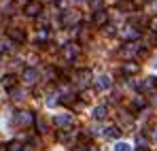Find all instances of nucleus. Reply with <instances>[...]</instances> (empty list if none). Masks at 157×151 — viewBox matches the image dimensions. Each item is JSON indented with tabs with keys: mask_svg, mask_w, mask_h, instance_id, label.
<instances>
[{
	"mask_svg": "<svg viewBox=\"0 0 157 151\" xmlns=\"http://www.w3.org/2000/svg\"><path fill=\"white\" fill-rule=\"evenodd\" d=\"M40 11H43L40 0H30V2H26V6H24V13H26L28 17H36V15H40Z\"/></svg>",
	"mask_w": 157,
	"mask_h": 151,
	"instance_id": "obj_1",
	"label": "nucleus"
},
{
	"mask_svg": "<svg viewBox=\"0 0 157 151\" xmlns=\"http://www.w3.org/2000/svg\"><path fill=\"white\" fill-rule=\"evenodd\" d=\"M110 87H113V79L108 75H102V77L96 79V89H98V92H106V89H110Z\"/></svg>",
	"mask_w": 157,
	"mask_h": 151,
	"instance_id": "obj_2",
	"label": "nucleus"
},
{
	"mask_svg": "<svg viewBox=\"0 0 157 151\" xmlns=\"http://www.w3.org/2000/svg\"><path fill=\"white\" fill-rule=\"evenodd\" d=\"M62 53H64L66 60H75V58L78 55V45L77 43H66L64 49H62Z\"/></svg>",
	"mask_w": 157,
	"mask_h": 151,
	"instance_id": "obj_3",
	"label": "nucleus"
},
{
	"mask_svg": "<svg viewBox=\"0 0 157 151\" xmlns=\"http://www.w3.org/2000/svg\"><path fill=\"white\" fill-rule=\"evenodd\" d=\"M121 36H123V41H136V38H140V30L136 26H128L121 32Z\"/></svg>",
	"mask_w": 157,
	"mask_h": 151,
	"instance_id": "obj_4",
	"label": "nucleus"
},
{
	"mask_svg": "<svg viewBox=\"0 0 157 151\" xmlns=\"http://www.w3.org/2000/svg\"><path fill=\"white\" fill-rule=\"evenodd\" d=\"M77 22H78L77 11H66V13H62V24L66 26V28H70L72 24H77Z\"/></svg>",
	"mask_w": 157,
	"mask_h": 151,
	"instance_id": "obj_5",
	"label": "nucleus"
},
{
	"mask_svg": "<svg viewBox=\"0 0 157 151\" xmlns=\"http://www.w3.org/2000/svg\"><path fill=\"white\" fill-rule=\"evenodd\" d=\"M53 124H55L57 128H68V126H72V115H68V113H64V115H55Z\"/></svg>",
	"mask_w": 157,
	"mask_h": 151,
	"instance_id": "obj_6",
	"label": "nucleus"
},
{
	"mask_svg": "<svg viewBox=\"0 0 157 151\" xmlns=\"http://www.w3.org/2000/svg\"><path fill=\"white\" fill-rule=\"evenodd\" d=\"M32 121H34V117H32V113H28V111L15 115V124H17V126H30Z\"/></svg>",
	"mask_w": 157,
	"mask_h": 151,
	"instance_id": "obj_7",
	"label": "nucleus"
},
{
	"mask_svg": "<svg viewBox=\"0 0 157 151\" xmlns=\"http://www.w3.org/2000/svg\"><path fill=\"white\" fill-rule=\"evenodd\" d=\"M24 81L30 83V85H34L38 81V70L36 68H24Z\"/></svg>",
	"mask_w": 157,
	"mask_h": 151,
	"instance_id": "obj_8",
	"label": "nucleus"
},
{
	"mask_svg": "<svg viewBox=\"0 0 157 151\" xmlns=\"http://www.w3.org/2000/svg\"><path fill=\"white\" fill-rule=\"evenodd\" d=\"M0 83H2V87L13 89V87H15V83H17V77H15V75H4L2 79H0Z\"/></svg>",
	"mask_w": 157,
	"mask_h": 151,
	"instance_id": "obj_9",
	"label": "nucleus"
},
{
	"mask_svg": "<svg viewBox=\"0 0 157 151\" xmlns=\"http://www.w3.org/2000/svg\"><path fill=\"white\" fill-rule=\"evenodd\" d=\"M121 73L128 75V77L136 75V73H138V64H134V62H125V64L121 66Z\"/></svg>",
	"mask_w": 157,
	"mask_h": 151,
	"instance_id": "obj_10",
	"label": "nucleus"
},
{
	"mask_svg": "<svg viewBox=\"0 0 157 151\" xmlns=\"http://www.w3.org/2000/svg\"><path fill=\"white\" fill-rule=\"evenodd\" d=\"M106 115H108V109H106L104 104H100V106H96V109H94V119L102 121V119H106Z\"/></svg>",
	"mask_w": 157,
	"mask_h": 151,
	"instance_id": "obj_11",
	"label": "nucleus"
},
{
	"mask_svg": "<svg viewBox=\"0 0 157 151\" xmlns=\"http://www.w3.org/2000/svg\"><path fill=\"white\" fill-rule=\"evenodd\" d=\"M119 134H121V132H119V128H117V126H110V128H106V130H104V136L108 138V141H117Z\"/></svg>",
	"mask_w": 157,
	"mask_h": 151,
	"instance_id": "obj_12",
	"label": "nucleus"
},
{
	"mask_svg": "<svg viewBox=\"0 0 157 151\" xmlns=\"http://www.w3.org/2000/svg\"><path fill=\"white\" fill-rule=\"evenodd\" d=\"M9 36H11L15 43H21V41L26 38V34H24L21 30H17V28H11V30H9Z\"/></svg>",
	"mask_w": 157,
	"mask_h": 151,
	"instance_id": "obj_13",
	"label": "nucleus"
},
{
	"mask_svg": "<svg viewBox=\"0 0 157 151\" xmlns=\"http://www.w3.org/2000/svg\"><path fill=\"white\" fill-rule=\"evenodd\" d=\"M104 6H106V0H89V9L91 11H104Z\"/></svg>",
	"mask_w": 157,
	"mask_h": 151,
	"instance_id": "obj_14",
	"label": "nucleus"
},
{
	"mask_svg": "<svg viewBox=\"0 0 157 151\" xmlns=\"http://www.w3.org/2000/svg\"><path fill=\"white\" fill-rule=\"evenodd\" d=\"M89 81H91V73H89V70H81V73H78V83H81V85H87Z\"/></svg>",
	"mask_w": 157,
	"mask_h": 151,
	"instance_id": "obj_15",
	"label": "nucleus"
},
{
	"mask_svg": "<svg viewBox=\"0 0 157 151\" xmlns=\"http://www.w3.org/2000/svg\"><path fill=\"white\" fill-rule=\"evenodd\" d=\"M106 19H108V17H106L104 11H98V13L94 15V22H96L98 26H106Z\"/></svg>",
	"mask_w": 157,
	"mask_h": 151,
	"instance_id": "obj_16",
	"label": "nucleus"
},
{
	"mask_svg": "<svg viewBox=\"0 0 157 151\" xmlns=\"http://www.w3.org/2000/svg\"><path fill=\"white\" fill-rule=\"evenodd\" d=\"M115 151H132V145L130 143H117L115 145Z\"/></svg>",
	"mask_w": 157,
	"mask_h": 151,
	"instance_id": "obj_17",
	"label": "nucleus"
},
{
	"mask_svg": "<svg viewBox=\"0 0 157 151\" xmlns=\"http://www.w3.org/2000/svg\"><path fill=\"white\" fill-rule=\"evenodd\" d=\"M147 106V100L142 98V96H138L136 100H134V109H144Z\"/></svg>",
	"mask_w": 157,
	"mask_h": 151,
	"instance_id": "obj_18",
	"label": "nucleus"
},
{
	"mask_svg": "<svg viewBox=\"0 0 157 151\" xmlns=\"http://www.w3.org/2000/svg\"><path fill=\"white\" fill-rule=\"evenodd\" d=\"M57 102H59V96H57V94H51L49 100H47V106H55Z\"/></svg>",
	"mask_w": 157,
	"mask_h": 151,
	"instance_id": "obj_19",
	"label": "nucleus"
},
{
	"mask_svg": "<svg viewBox=\"0 0 157 151\" xmlns=\"http://www.w3.org/2000/svg\"><path fill=\"white\" fill-rule=\"evenodd\" d=\"M9 151H26V147H21L19 143H9Z\"/></svg>",
	"mask_w": 157,
	"mask_h": 151,
	"instance_id": "obj_20",
	"label": "nucleus"
},
{
	"mask_svg": "<svg viewBox=\"0 0 157 151\" xmlns=\"http://www.w3.org/2000/svg\"><path fill=\"white\" fill-rule=\"evenodd\" d=\"M104 34L106 36H115V26H110V24L104 26Z\"/></svg>",
	"mask_w": 157,
	"mask_h": 151,
	"instance_id": "obj_21",
	"label": "nucleus"
},
{
	"mask_svg": "<svg viewBox=\"0 0 157 151\" xmlns=\"http://www.w3.org/2000/svg\"><path fill=\"white\" fill-rule=\"evenodd\" d=\"M36 128H38V130H40V132H43V134H45V132H47V124H45V121H43V119H36Z\"/></svg>",
	"mask_w": 157,
	"mask_h": 151,
	"instance_id": "obj_22",
	"label": "nucleus"
},
{
	"mask_svg": "<svg viewBox=\"0 0 157 151\" xmlns=\"http://www.w3.org/2000/svg\"><path fill=\"white\" fill-rule=\"evenodd\" d=\"M11 94H13V100H24V92H19V89H13Z\"/></svg>",
	"mask_w": 157,
	"mask_h": 151,
	"instance_id": "obj_23",
	"label": "nucleus"
},
{
	"mask_svg": "<svg viewBox=\"0 0 157 151\" xmlns=\"http://www.w3.org/2000/svg\"><path fill=\"white\" fill-rule=\"evenodd\" d=\"M138 145H142V147H147V138H144V136H138Z\"/></svg>",
	"mask_w": 157,
	"mask_h": 151,
	"instance_id": "obj_24",
	"label": "nucleus"
},
{
	"mask_svg": "<svg viewBox=\"0 0 157 151\" xmlns=\"http://www.w3.org/2000/svg\"><path fill=\"white\" fill-rule=\"evenodd\" d=\"M151 30H153V32H155V34H157V17H155V19H153V22H151Z\"/></svg>",
	"mask_w": 157,
	"mask_h": 151,
	"instance_id": "obj_25",
	"label": "nucleus"
},
{
	"mask_svg": "<svg viewBox=\"0 0 157 151\" xmlns=\"http://www.w3.org/2000/svg\"><path fill=\"white\" fill-rule=\"evenodd\" d=\"M153 141H157V128L153 130Z\"/></svg>",
	"mask_w": 157,
	"mask_h": 151,
	"instance_id": "obj_26",
	"label": "nucleus"
},
{
	"mask_svg": "<svg viewBox=\"0 0 157 151\" xmlns=\"http://www.w3.org/2000/svg\"><path fill=\"white\" fill-rule=\"evenodd\" d=\"M89 151H100V149H96V147H89Z\"/></svg>",
	"mask_w": 157,
	"mask_h": 151,
	"instance_id": "obj_27",
	"label": "nucleus"
},
{
	"mask_svg": "<svg viewBox=\"0 0 157 151\" xmlns=\"http://www.w3.org/2000/svg\"><path fill=\"white\" fill-rule=\"evenodd\" d=\"M153 68H155V70H157V60H155V64H153Z\"/></svg>",
	"mask_w": 157,
	"mask_h": 151,
	"instance_id": "obj_28",
	"label": "nucleus"
},
{
	"mask_svg": "<svg viewBox=\"0 0 157 151\" xmlns=\"http://www.w3.org/2000/svg\"><path fill=\"white\" fill-rule=\"evenodd\" d=\"M2 49H4V47H2V45H0V51H2Z\"/></svg>",
	"mask_w": 157,
	"mask_h": 151,
	"instance_id": "obj_29",
	"label": "nucleus"
}]
</instances>
